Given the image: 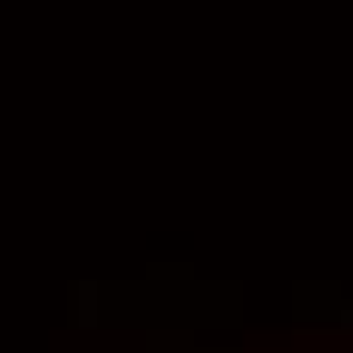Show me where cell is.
Instances as JSON below:
<instances>
[{"label":"cell","instance_id":"6da1fadb","mask_svg":"<svg viewBox=\"0 0 353 353\" xmlns=\"http://www.w3.org/2000/svg\"><path fill=\"white\" fill-rule=\"evenodd\" d=\"M341 329H353V311H341Z\"/></svg>","mask_w":353,"mask_h":353}]
</instances>
